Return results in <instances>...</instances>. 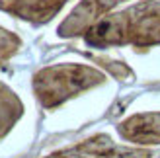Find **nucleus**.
<instances>
[{"mask_svg":"<svg viewBox=\"0 0 160 158\" xmlns=\"http://www.w3.org/2000/svg\"><path fill=\"white\" fill-rule=\"evenodd\" d=\"M92 45H133L148 49L160 43V0H142L127 10L106 16L88 29Z\"/></svg>","mask_w":160,"mask_h":158,"instance_id":"nucleus-1","label":"nucleus"},{"mask_svg":"<svg viewBox=\"0 0 160 158\" xmlns=\"http://www.w3.org/2000/svg\"><path fill=\"white\" fill-rule=\"evenodd\" d=\"M102 80L103 76L90 67L65 65L41 70L39 74H35L33 86L41 104L45 107H55L67 98L76 96L78 92L92 88Z\"/></svg>","mask_w":160,"mask_h":158,"instance_id":"nucleus-2","label":"nucleus"},{"mask_svg":"<svg viewBox=\"0 0 160 158\" xmlns=\"http://www.w3.org/2000/svg\"><path fill=\"white\" fill-rule=\"evenodd\" d=\"M121 2H125V0H84L82 4L76 6V10L70 14V18L65 20V23L59 29V33L61 35L82 33V31L90 29L98 20L106 18V14L111 8H115Z\"/></svg>","mask_w":160,"mask_h":158,"instance_id":"nucleus-3","label":"nucleus"},{"mask_svg":"<svg viewBox=\"0 0 160 158\" xmlns=\"http://www.w3.org/2000/svg\"><path fill=\"white\" fill-rule=\"evenodd\" d=\"M117 131L125 141L135 145H160V113H139L129 117Z\"/></svg>","mask_w":160,"mask_h":158,"instance_id":"nucleus-4","label":"nucleus"},{"mask_svg":"<svg viewBox=\"0 0 160 158\" xmlns=\"http://www.w3.org/2000/svg\"><path fill=\"white\" fill-rule=\"evenodd\" d=\"M65 4L67 0H2L0 8L16 14L18 18L43 23L51 20Z\"/></svg>","mask_w":160,"mask_h":158,"instance_id":"nucleus-5","label":"nucleus"},{"mask_svg":"<svg viewBox=\"0 0 160 158\" xmlns=\"http://www.w3.org/2000/svg\"><path fill=\"white\" fill-rule=\"evenodd\" d=\"M22 106L18 98L12 94V90H8L6 86L0 84V137L12 127V123L20 117Z\"/></svg>","mask_w":160,"mask_h":158,"instance_id":"nucleus-6","label":"nucleus"},{"mask_svg":"<svg viewBox=\"0 0 160 158\" xmlns=\"http://www.w3.org/2000/svg\"><path fill=\"white\" fill-rule=\"evenodd\" d=\"M18 45H20L18 37H16L14 33H10V31L0 27V61L12 57V55L16 53V49H18Z\"/></svg>","mask_w":160,"mask_h":158,"instance_id":"nucleus-7","label":"nucleus"},{"mask_svg":"<svg viewBox=\"0 0 160 158\" xmlns=\"http://www.w3.org/2000/svg\"><path fill=\"white\" fill-rule=\"evenodd\" d=\"M150 158H160V152H154V154L150 156Z\"/></svg>","mask_w":160,"mask_h":158,"instance_id":"nucleus-8","label":"nucleus"}]
</instances>
